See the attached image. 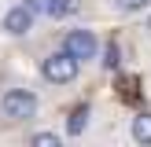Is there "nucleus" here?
<instances>
[{"label": "nucleus", "instance_id": "12", "mask_svg": "<svg viewBox=\"0 0 151 147\" xmlns=\"http://www.w3.org/2000/svg\"><path fill=\"white\" fill-rule=\"evenodd\" d=\"M144 29H147V37H151V15H147V22H144Z\"/></svg>", "mask_w": 151, "mask_h": 147}, {"label": "nucleus", "instance_id": "10", "mask_svg": "<svg viewBox=\"0 0 151 147\" xmlns=\"http://www.w3.org/2000/svg\"><path fill=\"white\" fill-rule=\"evenodd\" d=\"M147 4H151V0H114V7H118V11H125V15H137V11H144Z\"/></svg>", "mask_w": 151, "mask_h": 147}, {"label": "nucleus", "instance_id": "5", "mask_svg": "<svg viewBox=\"0 0 151 147\" xmlns=\"http://www.w3.org/2000/svg\"><path fill=\"white\" fill-rule=\"evenodd\" d=\"M129 136L137 147H151V110H140L129 121Z\"/></svg>", "mask_w": 151, "mask_h": 147}, {"label": "nucleus", "instance_id": "2", "mask_svg": "<svg viewBox=\"0 0 151 147\" xmlns=\"http://www.w3.org/2000/svg\"><path fill=\"white\" fill-rule=\"evenodd\" d=\"M37 92L33 88H7L4 96H0V118H7V121H26V118L37 114Z\"/></svg>", "mask_w": 151, "mask_h": 147}, {"label": "nucleus", "instance_id": "9", "mask_svg": "<svg viewBox=\"0 0 151 147\" xmlns=\"http://www.w3.org/2000/svg\"><path fill=\"white\" fill-rule=\"evenodd\" d=\"M118 63H122V51H118V41H111L107 48H103V66H107V70H118Z\"/></svg>", "mask_w": 151, "mask_h": 147}, {"label": "nucleus", "instance_id": "8", "mask_svg": "<svg viewBox=\"0 0 151 147\" xmlns=\"http://www.w3.org/2000/svg\"><path fill=\"white\" fill-rule=\"evenodd\" d=\"M26 147H63V136H55V132L41 129V132H33V136H29Z\"/></svg>", "mask_w": 151, "mask_h": 147}, {"label": "nucleus", "instance_id": "3", "mask_svg": "<svg viewBox=\"0 0 151 147\" xmlns=\"http://www.w3.org/2000/svg\"><path fill=\"white\" fill-rule=\"evenodd\" d=\"M63 48L70 51L78 63H92L96 55H100V41H96V33L92 29H66V37H63Z\"/></svg>", "mask_w": 151, "mask_h": 147}, {"label": "nucleus", "instance_id": "4", "mask_svg": "<svg viewBox=\"0 0 151 147\" xmlns=\"http://www.w3.org/2000/svg\"><path fill=\"white\" fill-rule=\"evenodd\" d=\"M33 19H37V15L29 11L26 4H15L11 11H7L4 19H0V29H4L7 37H26L29 29H33Z\"/></svg>", "mask_w": 151, "mask_h": 147}, {"label": "nucleus", "instance_id": "1", "mask_svg": "<svg viewBox=\"0 0 151 147\" xmlns=\"http://www.w3.org/2000/svg\"><path fill=\"white\" fill-rule=\"evenodd\" d=\"M78 59L70 55L66 48H59V51H48V55L41 59V77L48 81V85H74L78 81Z\"/></svg>", "mask_w": 151, "mask_h": 147}, {"label": "nucleus", "instance_id": "7", "mask_svg": "<svg viewBox=\"0 0 151 147\" xmlns=\"http://www.w3.org/2000/svg\"><path fill=\"white\" fill-rule=\"evenodd\" d=\"M74 11H81V0H48V19H66Z\"/></svg>", "mask_w": 151, "mask_h": 147}, {"label": "nucleus", "instance_id": "11", "mask_svg": "<svg viewBox=\"0 0 151 147\" xmlns=\"http://www.w3.org/2000/svg\"><path fill=\"white\" fill-rule=\"evenodd\" d=\"M22 4H26V7H29L33 15H41V11L48 15V0H22Z\"/></svg>", "mask_w": 151, "mask_h": 147}, {"label": "nucleus", "instance_id": "6", "mask_svg": "<svg viewBox=\"0 0 151 147\" xmlns=\"http://www.w3.org/2000/svg\"><path fill=\"white\" fill-rule=\"evenodd\" d=\"M88 118H92L88 103H78V107L70 110V118H66V132H70V136H81V132L88 129Z\"/></svg>", "mask_w": 151, "mask_h": 147}]
</instances>
